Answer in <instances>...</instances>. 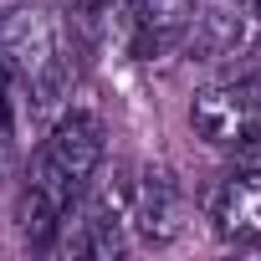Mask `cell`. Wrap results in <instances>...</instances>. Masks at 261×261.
<instances>
[{
  "label": "cell",
  "instance_id": "obj_6",
  "mask_svg": "<svg viewBox=\"0 0 261 261\" xmlns=\"http://www.w3.org/2000/svg\"><path fill=\"white\" fill-rule=\"evenodd\" d=\"M123 11H128V31H134V57L144 62L190 41L195 26V0H123Z\"/></svg>",
  "mask_w": 261,
  "mask_h": 261
},
{
  "label": "cell",
  "instance_id": "obj_5",
  "mask_svg": "<svg viewBox=\"0 0 261 261\" xmlns=\"http://www.w3.org/2000/svg\"><path fill=\"white\" fill-rule=\"evenodd\" d=\"M205 215H210V230H215L220 241L256 246V241H261V169H236V174H225V179L210 190Z\"/></svg>",
  "mask_w": 261,
  "mask_h": 261
},
{
  "label": "cell",
  "instance_id": "obj_4",
  "mask_svg": "<svg viewBox=\"0 0 261 261\" xmlns=\"http://www.w3.org/2000/svg\"><path fill=\"white\" fill-rule=\"evenodd\" d=\"M128 230L144 246H169L185 230V190L169 169H128Z\"/></svg>",
  "mask_w": 261,
  "mask_h": 261
},
{
  "label": "cell",
  "instance_id": "obj_1",
  "mask_svg": "<svg viewBox=\"0 0 261 261\" xmlns=\"http://www.w3.org/2000/svg\"><path fill=\"white\" fill-rule=\"evenodd\" d=\"M108 159V128L97 113H62L51 123V134L41 139L31 169H26V185H21V200H16V230L31 241V246H46L57 220L87 195V185L97 179Z\"/></svg>",
  "mask_w": 261,
  "mask_h": 261
},
{
  "label": "cell",
  "instance_id": "obj_7",
  "mask_svg": "<svg viewBox=\"0 0 261 261\" xmlns=\"http://www.w3.org/2000/svg\"><path fill=\"white\" fill-rule=\"evenodd\" d=\"M236 164H241V169H261V123L236 144Z\"/></svg>",
  "mask_w": 261,
  "mask_h": 261
},
{
  "label": "cell",
  "instance_id": "obj_2",
  "mask_svg": "<svg viewBox=\"0 0 261 261\" xmlns=\"http://www.w3.org/2000/svg\"><path fill=\"white\" fill-rule=\"evenodd\" d=\"M77 72V36L51 6H11L0 16V77L31 118H46Z\"/></svg>",
  "mask_w": 261,
  "mask_h": 261
},
{
  "label": "cell",
  "instance_id": "obj_3",
  "mask_svg": "<svg viewBox=\"0 0 261 261\" xmlns=\"http://www.w3.org/2000/svg\"><path fill=\"white\" fill-rule=\"evenodd\" d=\"M256 123H261V77L230 72V77L205 82L190 97V128L215 149H236Z\"/></svg>",
  "mask_w": 261,
  "mask_h": 261
}]
</instances>
